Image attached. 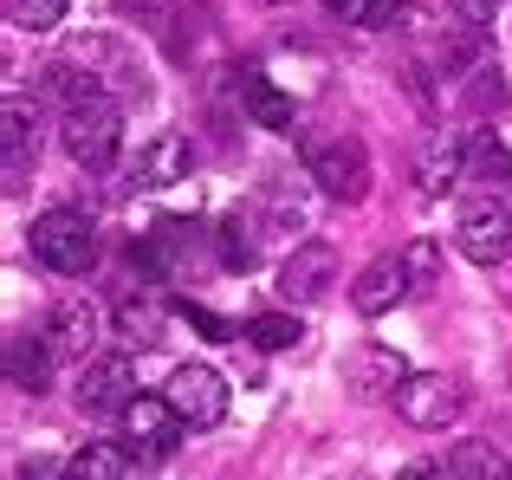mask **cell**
Returning a JSON list of instances; mask_svg holds the SVG:
<instances>
[{
  "label": "cell",
  "mask_w": 512,
  "mask_h": 480,
  "mask_svg": "<svg viewBox=\"0 0 512 480\" xmlns=\"http://www.w3.org/2000/svg\"><path fill=\"white\" fill-rule=\"evenodd\" d=\"M20 480H72V474H59V468H46V461H26Z\"/></svg>",
  "instance_id": "obj_31"
},
{
  "label": "cell",
  "mask_w": 512,
  "mask_h": 480,
  "mask_svg": "<svg viewBox=\"0 0 512 480\" xmlns=\"http://www.w3.org/2000/svg\"><path fill=\"white\" fill-rule=\"evenodd\" d=\"M305 176H312V189L325 195V202L357 208L363 195H370V150H363L357 137H325V143L305 150Z\"/></svg>",
  "instance_id": "obj_2"
},
{
  "label": "cell",
  "mask_w": 512,
  "mask_h": 480,
  "mask_svg": "<svg viewBox=\"0 0 512 480\" xmlns=\"http://www.w3.org/2000/svg\"><path fill=\"white\" fill-rule=\"evenodd\" d=\"M454 20H461L467 33H487V26L500 20V0H454Z\"/></svg>",
  "instance_id": "obj_27"
},
{
  "label": "cell",
  "mask_w": 512,
  "mask_h": 480,
  "mask_svg": "<svg viewBox=\"0 0 512 480\" xmlns=\"http://www.w3.org/2000/svg\"><path fill=\"white\" fill-rule=\"evenodd\" d=\"M448 480H512V468H506V455L493 442H454V455H448Z\"/></svg>",
  "instance_id": "obj_19"
},
{
  "label": "cell",
  "mask_w": 512,
  "mask_h": 480,
  "mask_svg": "<svg viewBox=\"0 0 512 480\" xmlns=\"http://www.w3.org/2000/svg\"><path fill=\"white\" fill-rule=\"evenodd\" d=\"M389 403H396V416L409 422V429H448L467 409V383L448 377V370H409V383H402Z\"/></svg>",
  "instance_id": "obj_3"
},
{
  "label": "cell",
  "mask_w": 512,
  "mask_h": 480,
  "mask_svg": "<svg viewBox=\"0 0 512 480\" xmlns=\"http://www.w3.org/2000/svg\"><path fill=\"white\" fill-rule=\"evenodd\" d=\"M130 396H137V357L111 351V357H91V364L78 370V409H91V416L124 409Z\"/></svg>",
  "instance_id": "obj_8"
},
{
  "label": "cell",
  "mask_w": 512,
  "mask_h": 480,
  "mask_svg": "<svg viewBox=\"0 0 512 480\" xmlns=\"http://www.w3.org/2000/svg\"><path fill=\"white\" fill-rule=\"evenodd\" d=\"M247 338L260 344V351H292V344L305 338V325H299V318H286V312H260L247 325Z\"/></svg>",
  "instance_id": "obj_22"
},
{
  "label": "cell",
  "mask_w": 512,
  "mask_h": 480,
  "mask_svg": "<svg viewBox=\"0 0 512 480\" xmlns=\"http://www.w3.org/2000/svg\"><path fill=\"white\" fill-rule=\"evenodd\" d=\"M409 299V266H402V253H383V260H370L357 279H350V305H357L363 318H383L389 305Z\"/></svg>",
  "instance_id": "obj_10"
},
{
  "label": "cell",
  "mask_w": 512,
  "mask_h": 480,
  "mask_svg": "<svg viewBox=\"0 0 512 480\" xmlns=\"http://www.w3.org/2000/svg\"><path fill=\"white\" fill-rule=\"evenodd\" d=\"M59 143L78 169H111L117 150H124V104L117 98H85V104H65L59 117Z\"/></svg>",
  "instance_id": "obj_1"
},
{
  "label": "cell",
  "mask_w": 512,
  "mask_h": 480,
  "mask_svg": "<svg viewBox=\"0 0 512 480\" xmlns=\"http://www.w3.org/2000/svg\"><path fill=\"white\" fill-rule=\"evenodd\" d=\"M240 104H247V117L260 130H292V124H299V117H292V98L273 91L260 72H240Z\"/></svg>",
  "instance_id": "obj_18"
},
{
  "label": "cell",
  "mask_w": 512,
  "mask_h": 480,
  "mask_svg": "<svg viewBox=\"0 0 512 480\" xmlns=\"http://www.w3.org/2000/svg\"><path fill=\"white\" fill-rule=\"evenodd\" d=\"M461 176H467L461 130H435V137L422 143V156H415V189H422V195H448Z\"/></svg>",
  "instance_id": "obj_11"
},
{
  "label": "cell",
  "mask_w": 512,
  "mask_h": 480,
  "mask_svg": "<svg viewBox=\"0 0 512 480\" xmlns=\"http://www.w3.org/2000/svg\"><path fill=\"white\" fill-rule=\"evenodd\" d=\"M454 247H461L474 266H500L506 253H512V208L500 202V195H474V202L461 208Z\"/></svg>",
  "instance_id": "obj_6"
},
{
  "label": "cell",
  "mask_w": 512,
  "mask_h": 480,
  "mask_svg": "<svg viewBox=\"0 0 512 480\" xmlns=\"http://www.w3.org/2000/svg\"><path fill=\"white\" fill-rule=\"evenodd\" d=\"M52 338H33V331H13L7 338V377H13V390H26V396H39L46 390V377H52Z\"/></svg>",
  "instance_id": "obj_16"
},
{
  "label": "cell",
  "mask_w": 512,
  "mask_h": 480,
  "mask_svg": "<svg viewBox=\"0 0 512 480\" xmlns=\"http://www.w3.org/2000/svg\"><path fill=\"white\" fill-rule=\"evenodd\" d=\"M7 20L20 33H52L65 20V0H7Z\"/></svg>",
  "instance_id": "obj_23"
},
{
  "label": "cell",
  "mask_w": 512,
  "mask_h": 480,
  "mask_svg": "<svg viewBox=\"0 0 512 480\" xmlns=\"http://www.w3.org/2000/svg\"><path fill=\"white\" fill-rule=\"evenodd\" d=\"M506 98V85H500V72H480L474 78V91H467V104H474V111H493V104Z\"/></svg>",
  "instance_id": "obj_29"
},
{
  "label": "cell",
  "mask_w": 512,
  "mask_h": 480,
  "mask_svg": "<svg viewBox=\"0 0 512 480\" xmlns=\"http://www.w3.org/2000/svg\"><path fill=\"white\" fill-rule=\"evenodd\" d=\"M402 266H409V299H422L441 279V247L435 240H409V247H402Z\"/></svg>",
  "instance_id": "obj_21"
},
{
  "label": "cell",
  "mask_w": 512,
  "mask_h": 480,
  "mask_svg": "<svg viewBox=\"0 0 512 480\" xmlns=\"http://www.w3.org/2000/svg\"><path fill=\"white\" fill-rule=\"evenodd\" d=\"M117 416H124V448L137 461H169L175 448H182V435H188V422L175 416L169 396H130Z\"/></svg>",
  "instance_id": "obj_5"
},
{
  "label": "cell",
  "mask_w": 512,
  "mask_h": 480,
  "mask_svg": "<svg viewBox=\"0 0 512 480\" xmlns=\"http://www.w3.org/2000/svg\"><path fill=\"white\" fill-rule=\"evenodd\" d=\"M396 480H448V468H435V461H415V468H402Z\"/></svg>",
  "instance_id": "obj_30"
},
{
  "label": "cell",
  "mask_w": 512,
  "mask_h": 480,
  "mask_svg": "<svg viewBox=\"0 0 512 480\" xmlns=\"http://www.w3.org/2000/svg\"><path fill=\"white\" fill-rule=\"evenodd\" d=\"M188 163H195V156H188V137L182 130H163V137L137 156V176H143V189H175V182L188 176Z\"/></svg>",
  "instance_id": "obj_17"
},
{
  "label": "cell",
  "mask_w": 512,
  "mask_h": 480,
  "mask_svg": "<svg viewBox=\"0 0 512 480\" xmlns=\"http://www.w3.org/2000/svg\"><path fill=\"white\" fill-rule=\"evenodd\" d=\"M26 247H33V260L46 273H85L91 266V221L78 208H46L33 221V234H26Z\"/></svg>",
  "instance_id": "obj_4"
},
{
  "label": "cell",
  "mask_w": 512,
  "mask_h": 480,
  "mask_svg": "<svg viewBox=\"0 0 512 480\" xmlns=\"http://www.w3.org/2000/svg\"><path fill=\"white\" fill-rule=\"evenodd\" d=\"M52 351L59 357H72V364H85L91 357V344H98V305L91 299H65L59 312H52Z\"/></svg>",
  "instance_id": "obj_15"
},
{
  "label": "cell",
  "mask_w": 512,
  "mask_h": 480,
  "mask_svg": "<svg viewBox=\"0 0 512 480\" xmlns=\"http://www.w3.org/2000/svg\"><path fill=\"white\" fill-rule=\"evenodd\" d=\"M350 26H396V0H325Z\"/></svg>",
  "instance_id": "obj_24"
},
{
  "label": "cell",
  "mask_w": 512,
  "mask_h": 480,
  "mask_svg": "<svg viewBox=\"0 0 512 480\" xmlns=\"http://www.w3.org/2000/svg\"><path fill=\"white\" fill-rule=\"evenodd\" d=\"M111 325L124 331L130 344H156V338H163V325H169L163 292H150V286H124V292H117V305H111Z\"/></svg>",
  "instance_id": "obj_13"
},
{
  "label": "cell",
  "mask_w": 512,
  "mask_h": 480,
  "mask_svg": "<svg viewBox=\"0 0 512 480\" xmlns=\"http://www.w3.org/2000/svg\"><path fill=\"white\" fill-rule=\"evenodd\" d=\"M214 240H221V266H234V273H247V266H253V240L240 234V215L227 221V228H214Z\"/></svg>",
  "instance_id": "obj_26"
},
{
  "label": "cell",
  "mask_w": 512,
  "mask_h": 480,
  "mask_svg": "<svg viewBox=\"0 0 512 480\" xmlns=\"http://www.w3.org/2000/svg\"><path fill=\"white\" fill-rule=\"evenodd\" d=\"M72 480H124L130 474V448L124 442H85L72 461H65Z\"/></svg>",
  "instance_id": "obj_20"
},
{
  "label": "cell",
  "mask_w": 512,
  "mask_h": 480,
  "mask_svg": "<svg viewBox=\"0 0 512 480\" xmlns=\"http://www.w3.org/2000/svg\"><path fill=\"white\" fill-rule=\"evenodd\" d=\"M182 312H188V325H195V331H201V338H214V344H227V338H240V331H234V325H227V318H214V312H208V305H195V299H188V305H182Z\"/></svg>",
  "instance_id": "obj_28"
},
{
  "label": "cell",
  "mask_w": 512,
  "mask_h": 480,
  "mask_svg": "<svg viewBox=\"0 0 512 480\" xmlns=\"http://www.w3.org/2000/svg\"><path fill=\"white\" fill-rule=\"evenodd\" d=\"M331 279H338V253L325 247V240H312V247H292L286 266H279V292H286L292 305H318L331 292Z\"/></svg>",
  "instance_id": "obj_9"
},
{
  "label": "cell",
  "mask_w": 512,
  "mask_h": 480,
  "mask_svg": "<svg viewBox=\"0 0 512 480\" xmlns=\"http://www.w3.org/2000/svg\"><path fill=\"white\" fill-rule=\"evenodd\" d=\"M33 104L26 98H7V111H0V150H7V195H20V182H26V169H33V156H39V137H33Z\"/></svg>",
  "instance_id": "obj_12"
},
{
  "label": "cell",
  "mask_w": 512,
  "mask_h": 480,
  "mask_svg": "<svg viewBox=\"0 0 512 480\" xmlns=\"http://www.w3.org/2000/svg\"><path fill=\"white\" fill-rule=\"evenodd\" d=\"M402 383H409V364H402V351H389V344H363V351L350 357V390L357 396H396Z\"/></svg>",
  "instance_id": "obj_14"
},
{
  "label": "cell",
  "mask_w": 512,
  "mask_h": 480,
  "mask_svg": "<svg viewBox=\"0 0 512 480\" xmlns=\"http://www.w3.org/2000/svg\"><path fill=\"white\" fill-rule=\"evenodd\" d=\"M169 403L188 429H221L227 422V377L214 364H182L169 377Z\"/></svg>",
  "instance_id": "obj_7"
},
{
  "label": "cell",
  "mask_w": 512,
  "mask_h": 480,
  "mask_svg": "<svg viewBox=\"0 0 512 480\" xmlns=\"http://www.w3.org/2000/svg\"><path fill=\"white\" fill-rule=\"evenodd\" d=\"M299 228H305V208L299 202H286V195H273V202H266V240H299Z\"/></svg>",
  "instance_id": "obj_25"
}]
</instances>
